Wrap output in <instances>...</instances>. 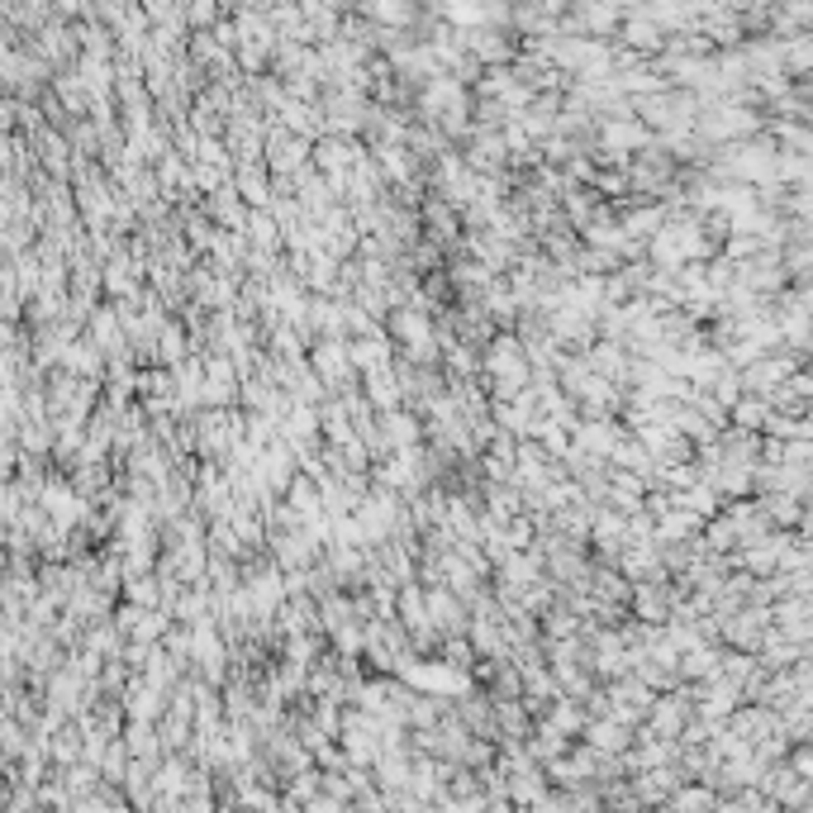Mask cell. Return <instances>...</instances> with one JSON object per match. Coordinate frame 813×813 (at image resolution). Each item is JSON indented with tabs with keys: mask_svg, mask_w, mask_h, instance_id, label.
I'll return each instance as SVG.
<instances>
[{
	"mask_svg": "<svg viewBox=\"0 0 813 813\" xmlns=\"http://www.w3.org/2000/svg\"><path fill=\"white\" fill-rule=\"evenodd\" d=\"M423 609H429V624L443 633H467L471 628V609L457 599L448 586H423Z\"/></svg>",
	"mask_w": 813,
	"mask_h": 813,
	"instance_id": "obj_2",
	"label": "cell"
},
{
	"mask_svg": "<svg viewBox=\"0 0 813 813\" xmlns=\"http://www.w3.org/2000/svg\"><path fill=\"white\" fill-rule=\"evenodd\" d=\"M699 523H704L699 515L670 505V509H662V515H657V533H652V542H657V547L662 542H690V538H699Z\"/></svg>",
	"mask_w": 813,
	"mask_h": 813,
	"instance_id": "obj_7",
	"label": "cell"
},
{
	"mask_svg": "<svg viewBox=\"0 0 813 813\" xmlns=\"http://www.w3.org/2000/svg\"><path fill=\"white\" fill-rule=\"evenodd\" d=\"M580 742H590L595 752H628L633 728H624V723L609 718V714H599V718H586V728H580Z\"/></svg>",
	"mask_w": 813,
	"mask_h": 813,
	"instance_id": "obj_6",
	"label": "cell"
},
{
	"mask_svg": "<svg viewBox=\"0 0 813 813\" xmlns=\"http://www.w3.org/2000/svg\"><path fill=\"white\" fill-rule=\"evenodd\" d=\"M305 362H310L314 376L324 381L329 395H339L343 385L357 381V371H352V362H347V339H314L310 352H305Z\"/></svg>",
	"mask_w": 813,
	"mask_h": 813,
	"instance_id": "obj_1",
	"label": "cell"
},
{
	"mask_svg": "<svg viewBox=\"0 0 813 813\" xmlns=\"http://www.w3.org/2000/svg\"><path fill=\"white\" fill-rule=\"evenodd\" d=\"M766 414H771L766 395H737V400L728 404V423H733V429H747V433H762Z\"/></svg>",
	"mask_w": 813,
	"mask_h": 813,
	"instance_id": "obj_9",
	"label": "cell"
},
{
	"mask_svg": "<svg viewBox=\"0 0 813 813\" xmlns=\"http://www.w3.org/2000/svg\"><path fill=\"white\" fill-rule=\"evenodd\" d=\"M628 429L618 419H576L571 423V443L580 448V452H590V457H605L609 462V452H614V443L624 438Z\"/></svg>",
	"mask_w": 813,
	"mask_h": 813,
	"instance_id": "obj_3",
	"label": "cell"
},
{
	"mask_svg": "<svg viewBox=\"0 0 813 813\" xmlns=\"http://www.w3.org/2000/svg\"><path fill=\"white\" fill-rule=\"evenodd\" d=\"M243 238L253 243V247H272V253H281V228H276V219H272V209H247Z\"/></svg>",
	"mask_w": 813,
	"mask_h": 813,
	"instance_id": "obj_10",
	"label": "cell"
},
{
	"mask_svg": "<svg viewBox=\"0 0 813 813\" xmlns=\"http://www.w3.org/2000/svg\"><path fill=\"white\" fill-rule=\"evenodd\" d=\"M234 167L238 172L228 176V182H234L243 205L247 209H267L272 205V176H267V167H262V163H234Z\"/></svg>",
	"mask_w": 813,
	"mask_h": 813,
	"instance_id": "obj_5",
	"label": "cell"
},
{
	"mask_svg": "<svg viewBox=\"0 0 813 813\" xmlns=\"http://www.w3.org/2000/svg\"><path fill=\"white\" fill-rule=\"evenodd\" d=\"M200 209H205V219L215 224V228H243L247 224V205H243V196L234 190V182H224V186L209 190V196L200 200Z\"/></svg>",
	"mask_w": 813,
	"mask_h": 813,
	"instance_id": "obj_4",
	"label": "cell"
},
{
	"mask_svg": "<svg viewBox=\"0 0 813 813\" xmlns=\"http://www.w3.org/2000/svg\"><path fill=\"white\" fill-rule=\"evenodd\" d=\"M547 723H552L557 733H567V737H580V728H586V704L580 699H567V695H557L552 704H547V714H542Z\"/></svg>",
	"mask_w": 813,
	"mask_h": 813,
	"instance_id": "obj_8",
	"label": "cell"
}]
</instances>
